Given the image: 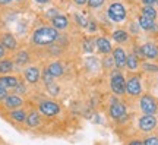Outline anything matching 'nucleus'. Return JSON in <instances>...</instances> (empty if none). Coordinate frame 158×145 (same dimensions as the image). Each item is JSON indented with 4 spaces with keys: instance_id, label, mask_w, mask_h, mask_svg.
Wrapping results in <instances>:
<instances>
[{
    "instance_id": "1",
    "label": "nucleus",
    "mask_w": 158,
    "mask_h": 145,
    "mask_svg": "<svg viewBox=\"0 0 158 145\" xmlns=\"http://www.w3.org/2000/svg\"><path fill=\"white\" fill-rule=\"evenodd\" d=\"M57 38H59V32L53 27H40L32 34V43L40 47L51 45Z\"/></svg>"
},
{
    "instance_id": "2",
    "label": "nucleus",
    "mask_w": 158,
    "mask_h": 145,
    "mask_svg": "<svg viewBox=\"0 0 158 145\" xmlns=\"http://www.w3.org/2000/svg\"><path fill=\"white\" fill-rule=\"evenodd\" d=\"M107 16L111 22H124L126 18H127V11H126V6L120 2H114L108 6L107 9Z\"/></svg>"
},
{
    "instance_id": "3",
    "label": "nucleus",
    "mask_w": 158,
    "mask_h": 145,
    "mask_svg": "<svg viewBox=\"0 0 158 145\" xmlns=\"http://www.w3.org/2000/svg\"><path fill=\"white\" fill-rule=\"evenodd\" d=\"M110 88L116 95L126 94V79L120 72H114L110 76Z\"/></svg>"
},
{
    "instance_id": "4",
    "label": "nucleus",
    "mask_w": 158,
    "mask_h": 145,
    "mask_svg": "<svg viewBox=\"0 0 158 145\" xmlns=\"http://www.w3.org/2000/svg\"><path fill=\"white\" fill-rule=\"evenodd\" d=\"M139 107H141V110L143 114H155V113L158 112L157 100L149 94H145L141 97V100H139Z\"/></svg>"
},
{
    "instance_id": "5",
    "label": "nucleus",
    "mask_w": 158,
    "mask_h": 145,
    "mask_svg": "<svg viewBox=\"0 0 158 145\" xmlns=\"http://www.w3.org/2000/svg\"><path fill=\"white\" fill-rule=\"evenodd\" d=\"M108 114L116 122H123V120H126V117H127V110H126V106H124L123 103L113 101L110 109H108Z\"/></svg>"
},
{
    "instance_id": "6",
    "label": "nucleus",
    "mask_w": 158,
    "mask_h": 145,
    "mask_svg": "<svg viewBox=\"0 0 158 145\" xmlns=\"http://www.w3.org/2000/svg\"><path fill=\"white\" fill-rule=\"evenodd\" d=\"M38 110L41 114H44L47 117H54L60 113V106L57 104L56 101H51V100H43L40 103Z\"/></svg>"
},
{
    "instance_id": "7",
    "label": "nucleus",
    "mask_w": 158,
    "mask_h": 145,
    "mask_svg": "<svg viewBox=\"0 0 158 145\" xmlns=\"http://www.w3.org/2000/svg\"><path fill=\"white\" fill-rule=\"evenodd\" d=\"M126 94H129L130 97H139L142 94V82L138 75L126 79Z\"/></svg>"
},
{
    "instance_id": "8",
    "label": "nucleus",
    "mask_w": 158,
    "mask_h": 145,
    "mask_svg": "<svg viewBox=\"0 0 158 145\" xmlns=\"http://www.w3.org/2000/svg\"><path fill=\"white\" fill-rule=\"evenodd\" d=\"M157 123H158V119L154 114H143V116L139 117L138 120V126L141 129L142 132H152L154 129L157 128Z\"/></svg>"
},
{
    "instance_id": "9",
    "label": "nucleus",
    "mask_w": 158,
    "mask_h": 145,
    "mask_svg": "<svg viewBox=\"0 0 158 145\" xmlns=\"http://www.w3.org/2000/svg\"><path fill=\"white\" fill-rule=\"evenodd\" d=\"M139 54L141 57H145L148 60H154V59H157L158 47L154 43H145L139 47Z\"/></svg>"
},
{
    "instance_id": "10",
    "label": "nucleus",
    "mask_w": 158,
    "mask_h": 145,
    "mask_svg": "<svg viewBox=\"0 0 158 145\" xmlns=\"http://www.w3.org/2000/svg\"><path fill=\"white\" fill-rule=\"evenodd\" d=\"M111 56H113L114 65L117 69H124L126 67V59H127V53L124 51L122 47H116L111 50Z\"/></svg>"
},
{
    "instance_id": "11",
    "label": "nucleus",
    "mask_w": 158,
    "mask_h": 145,
    "mask_svg": "<svg viewBox=\"0 0 158 145\" xmlns=\"http://www.w3.org/2000/svg\"><path fill=\"white\" fill-rule=\"evenodd\" d=\"M23 78L27 79L28 84H37L41 79V70L37 66H29L23 70Z\"/></svg>"
},
{
    "instance_id": "12",
    "label": "nucleus",
    "mask_w": 158,
    "mask_h": 145,
    "mask_svg": "<svg viewBox=\"0 0 158 145\" xmlns=\"http://www.w3.org/2000/svg\"><path fill=\"white\" fill-rule=\"evenodd\" d=\"M95 47H97V50H98V53H101V54H110L111 50H113L111 43L106 37H98L95 40Z\"/></svg>"
},
{
    "instance_id": "13",
    "label": "nucleus",
    "mask_w": 158,
    "mask_h": 145,
    "mask_svg": "<svg viewBox=\"0 0 158 145\" xmlns=\"http://www.w3.org/2000/svg\"><path fill=\"white\" fill-rule=\"evenodd\" d=\"M3 104H5L6 109L15 110V109H19V107L22 106L23 100L19 97V95H7L5 100H3Z\"/></svg>"
},
{
    "instance_id": "14",
    "label": "nucleus",
    "mask_w": 158,
    "mask_h": 145,
    "mask_svg": "<svg viewBox=\"0 0 158 145\" xmlns=\"http://www.w3.org/2000/svg\"><path fill=\"white\" fill-rule=\"evenodd\" d=\"M51 27L59 29H66L69 27V19L64 15H56L54 18H51Z\"/></svg>"
},
{
    "instance_id": "15",
    "label": "nucleus",
    "mask_w": 158,
    "mask_h": 145,
    "mask_svg": "<svg viewBox=\"0 0 158 145\" xmlns=\"http://www.w3.org/2000/svg\"><path fill=\"white\" fill-rule=\"evenodd\" d=\"M18 84H19V79L16 76H12V75H3V76H0V87H3L6 89L15 88Z\"/></svg>"
},
{
    "instance_id": "16",
    "label": "nucleus",
    "mask_w": 158,
    "mask_h": 145,
    "mask_svg": "<svg viewBox=\"0 0 158 145\" xmlns=\"http://www.w3.org/2000/svg\"><path fill=\"white\" fill-rule=\"evenodd\" d=\"M0 43H2V44H3V47H5V49H7V50H15V49L18 47L16 38H15L12 34H9V32H6L5 35H2Z\"/></svg>"
},
{
    "instance_id": "17",
    "label": "nucleus",
    "mask_w": 158,
    "mask_h": 145,
    "mask_svg": "<svg viewBox=\"0 0 158 145\" xmlns=\"http://www.w3.org/2000/svg\"><path fill=\"white\" fill-rule=\"evenodd\" d=\"M25 122H27L28 128H37V126H40V123H41V116H40L38 112H31L27 114Z\"/></svg>"
},
{
    "instance_id": "18",
    "label": "nucleus",
    "mask_w": 158,
    "mask_h": 145,
    "mask_svg": "<svg viewBox=\"0 0 158 145\" xmlns=\"http://www.w3.org/2000/svg\"><path fill=\"white\" fill-rule=\"evenodd\" d=\"M47 70H48L54 78H59V76H62L63 73H64V67H63V65L60 62H53V63L48 65Z\"/></svg>"
},
{
    "instance_id": "19",
    "label": "nucleus",
    "mask_w": 158,
    "mask_h": 145,
    "mask_svg": "<svg viewBox=\"0 0 158 145\" xmlns=\"http://www.w3.org/2000/svg\"><path fill=\"white\" fill-rule=\"evenodd\" d=\"M138 23H139L141 29H143V31H149V32H151L152 27L155 25V21H154V19H149V18H147V16H143V15H141V16L138 18Z\"/></svg>"
},
{
    "instance_id": "20",
    "label": "nucleus",
    "mask_w": 158,
    "mask_h": 145,
    "mask_svg": "<svg viewBox=\"0 0 158 145\" xmlns=\"http://www.w3.org/2000/svg\"><path fill=\"white\" fill-rule=\"evenodd\" d=\"M113 40L118 44H123L126 41H129V31L126 29H116L113 32Z\"/></svg>"
},
{
    "instance_id": "21",
    "label": "nucleus",
    "mask_w": 158,
    "mask_h": 145,
    "mask_svg": "<svg viewBox=\"0 0 158 145\" xmlns=\"http://www.w3.org/2000/svg\"><path fill=\"white\" fill-rule=\"evenodd\" d=\"M141 15H143V16H147V18H149V19H154V21H155L157 16H158V12L154 6L143 5L142 6V9H141Z\"/></svg>"
},
{
    "instance_id": "22",
    "label": "nucleus",
    "mask_w": 158,
    "mask_h": 145,
    "mask_svg": "<svg viewBox=\"0 0 158 145\" xmlns=\"http://www.w3.org/2000/svg\"><path fill=\"white\" fill-rule=\"evenodd\" d=\"M126 67H127L129 70H136V69L139 67V59H138L136 54H133V53L127 54V59H126Z\"/></svg>"
},
{
    "instance_id": "23",
    "label": "nucleus",
    "mask_w": 158,
    "mask_h": 145,
    "mask_svg": "<svg viewBox=\"0 0 158 145\" xmlns=\"http://www.w3.org/2000/svg\"><path fill=\"white\" fill-rule=\"evenodd\" d=\"M9 116H10L12 120H15V122H18V123H22V122H25L27 113L23 112V110H21V109H15V110H10Z\"/></svg>"
},
{
    "instance_id": "24",
    "label": "nucleus",
    "mask_w": 158,
    "mask_h": 145,
    "mask_svg": "<svg viewBox=\"0 0 158 145\" xmlns=\"http://www.w3.org/2000/svg\"><path fill=\"white\" fill-rule=\"evenodd\" d=\"M13 69H15V65H13L12 60H6V59H2V60H0V73L7 75V73H10Z\"/></svg>"
},
{
    "instance_id": "25",
    "label": "nucleus",
    "mask_w": 158,
    "mask_h": 145,
    "mask_svg": "<svg viewBox=\"0 0 158 145\" xmlns=\"http://www.w3.org/2000/svg\"><path fill=\"white\" fill-rule=\"evenodd\" d=\"M29 62V53L28 51H19L16 53V56H15V65L18 66H23V65H27Z\"/></svg>"
},
{
    "instance_id": "26",
    "label": "nucleus",
    "mask_w": 158,
    "mask_h": 145,
    "mask_svg": "<svg viewBox=\"0 0 158 145\" xmlns=\"http://www.w3.org/2000/svg\"><path fill=\"white\" fill-rule=\"evenodd\" d=\"M86 66H88V69H89V70H97L98 67L101 66V63L97 60L95 57H89V59L86 60Z\"/></svg>"
},
{
    "instance_id": "27",
    "label": "nucleus",
    "mask_w": 158,
    "mask_h": 145,
    "mask_svg": "<svg viewBox=\"0 0 158 145\" xmlns=\"http://www.w3.org/2000/svg\"><path fill=\"white\" fill-rule=\"evenodd\" d=\"M104 3H106V0H88L86 2V5H88L89 9H100Z\"/></svg>"
},
{
    "instance_id": "28",
    "label": "nucleus",
    "mask_w": 158,
    "mask_h": 145,
    "mask_svg": "<svg viewBox=\"0 0 158 145\" xmlns=\"http://www.w3.org/2000/svg\"><path fill=\"white\" fill-rule=\"evenodd\" d=\"M45 87H47V89H48V92H50L51 95H54V97L59 95V92H60V88H59V85L57 84H54V81L50 82V84H47Z\"/></svg>"
},
{
    "instance_id": "29",
    "label": "nucleus",
    "mask_w": 158,
    "mask_h": 145,
    "mask_svg": "<svg viewBox=\"0 0 158 145\" xmlns=\"http://www.w3.org/2000/svg\"><path fill=\"white\" fill-rule=\"evenodd\" d=\"M114 65V60H113V56H106L102 59V67H106V69H111Z\"/></svg>"
},
{
    "instance_id": "30",
    "label": "nucleus",
    "mask_w": 158,
    "mask_h": 145,
    "mask_svg": "<svg viewBox=\"0 0 158 145\" xmlns=\"http://www.w3.org/2000/svg\"><path fill=\"white\" fill-rule=\"evenodd\" d=\"M75 19H76V23H79L81 27L86 28V25H88V19H86L84 15H81V13H75Z\"/></svg>"
},
{
    "instance_id": "31",
    "label": "nucleus",
    "mask_w": 158,
    "mask_h": 145,
    "mask_svg": "<svg viewBox=\"0 0 158 145\" xmlns=\"http://www.w3.org/2000/svg\"><path fill=\"white\" fill-rule=\"evenodd\" d=\"M142 67H143V70H147V72H158V65H154V63H142Z\"/></svg>"
},
{
    "instance_id": "32",
    "label": "nucleus",
    "mask_w": 158,
    "mask_h": 145,
    "mask_svg": "<svg viewBox=\"0 0 158 145\" xmlns=\"http://www.w3.org/2000/svg\"><path fill=\"white\" fill-rule=\"evenodd\" d=\"M94 45H95V41L92 43L91 40H85V41H84V50H85V53H92V50H94Z\"/></svg>"
},
{
    "instance_id": "33",
    "label": "nucleus",
    "mask_w": 158,
    "mask_h": 145,
    "mask_svg": "<svg viewBox=\"0 0 158 145\" xmlns=\"http://www.w3.org/2000/svg\"><path fill=\"white\" fill-rule=\"evenodd\" d=\"M53 79H54V76L51 75L47 69H45L44 72H43V81H44V84L47 85V84H50V82H53Z\"/></svg>"
},
{
    "instance_id": "34",
    "label": "nucleus",
    "mask_w": 158,
    "mask_h": 145,
    "mask_svg": "<svg viewBox=\"0 0 158 145\" xmlns=\"http://www.w3.org/2000/svg\"><path fill=\"white\" fill-rule=\"evenodd\" d=\"M13 89H15V92H16V94H25V92H27V88H25V85H23L22 82H19V84H18Z\"/></svg>"
},
{
    "instance_id": "35",
    "label": "nucleus",
    "mask_w": 158,
    "mask_h": 145,
    "mask_svg": "<svg viewBox=\"0 0 158 145\" xmlns=\"http://www.w3.org/2000/svg\"><path fill=\"white\" fill-rule=\"evenodd\" d=\"M145 145H158V138L157 136H149V138H147L145 139V142H143Z\"/></svg>"
},
{
    "instance_id": "36",
    "label": "nucleus",
    "mask_w": 158,
    "mask_h": 145,
    "mask_svg": "<svg viewBox=\"0 0 158 145\" xmlns=\"http://www.w3.org/2000/svg\"><path fill=\"white\" fill-rule=\"evenodd\" d=\"M139 28H141L139 23H130V32L132 34H139Z\"/></svg>"
},
{
    "instance_id": "37",
    "label": "nucleus",
    "mask_w": 158,
    "mask_h": 145,
    "mask_svg": "<svg viewBox=\"0 0 158 145\" xmlns=\"http://www.w3.org/2000/svg\"><path fill=\"white\" fill-rule=\"evenodd\" d=\"M86 28L89 29V32H94V31L97 29L95 22H94V21H88V25H86Z\"/></svg>"
},
{
    "instance_id": "38",
    "label": "nucleus",
    "mask_w": 158,
    "mask_h": 145,
    "mask_svg": "<svg viewBox=\"0 0 158 145\" xmlns=\"http://www.w3.org/2000/svg\"><path fill=\"white\" fill-rule=\"evenodd\" d=\"M7 97V89L3 88V87H0V101H3Z\"/></svg>"
},
{
    "instance_id": "39",
    "label": "nucleus",
    "mask_w": 158,
    "mask_h": 145,
    "mask_svg": "<svg viewBox=\"0 0 158 145\" xmlns=\"http://www.w3.org/2000/svg\"><path fill=\"white\" fill-rule=\"evenodd\" d=\"M5 54H6V49L3 47V44L0 43V60H2V59L5 57Z\"/></svg>"
},
{
    "instance_id": "40",
    "label": "nucleus",
    "mask_w": 158,
    "mask_h": 145,
    "mask_svg": "<svg viewBox=\"0 0 158 145\" xmlns=\"http://www.w3.org/2000/svg\"><path fill=\"white\" fill-rule=\"evenodd\" d=\"M143 5H149V6H154V3H157V0H141Z\"/></svg>"
},
{
    "instance_id": "41",
    "label": "nucleus",
    "mask_w": 158,
    "mask_h": 145,
    "mask_svg": "<svg viewBox=\"0 0 158 145\" xmlns=\"http://www.w3.org/2000/svg\"><path fill=\"white\" fill-rule=\"evenodd\" d=\"M47 15H48V16H51V18H54L56 15H59V13H57L56 9H53V11H48V12H47Z\"/></svg>"
},
{
    "instance_id": "42",
    "label": "nucleus",
    "mask_w": 158,
    "mask_h": 145,
    "mask_svg": "<svg viewBox=\"0 0 158 145\" xmlns=\"http://www.w3.org/2000/svg\"><path fill=\"white\" fill-rule=\"evenodd\" d=\"M73 2L78 6H84V5H86V2H88V0H73Z\"/></svg>"
},
{
    "instance_id": "43",
    "label": "nucleus",
    "mask_w": 158,
    "mask_h": 145,
    "mask_svg": "<svg viewBox=\"0 0 158 145\" xmlns=\"http://www.w3.org/2000/svg\"><path fill=\"white\" fill-rule=\"evenodd\" d=\"M127 145H145V144H143L142 141H130Z\"/></svg>"
},
{
    "instance_id": "44",
    "label": "nucleus",
    "mask_w": 158,
    "mask_h": 145,
    "mask_svg": "<svg viewBox=\"0 0 158 145\" xmlns=\"http://www.w3.org/2000/svg\"><path fill=\"white\" fill-rule=\"evenodd\" d=\"M37 3H40V5H45V3H48L50 0H35Z\"/></svg>"
},
{
    "instance_id": "45",
    "label": "nucleus",
    "mask_w": 158,
    "mask_h": 145,
    "mask_svg": "<svg viewBox=\"0 0 158 145\" xmlns=\"http://www.w3.org/2000/svg\"><path fill=\"white\" fill-rule=\"evenodd\" d=\"M12 0H0V5H9Z\"/></svg>"
},
{
    "instance_id": "46",
    "label": "nucleus",
    "mask_w": 158,
    "mask_h": 145,
    "mask_svg": "<svg viewBox=\"0 0 158 145\" xmlns=\"http://www.w3.org/2000/svg\"><path fill=\"white\" fill-rule=\"evenodd\" d=\"M15 2H22V0H15Z\"/></svg>"
},
{
    "instance_id": "47",
    "label": "nucleus",
    "mask_w": 158,
    "mask_h": 145,
    "mask_svg": "<svg viewBox=\"0 0 158 145\" xmlns=\"http://www.w3.org/2000/svg\"><path fill=\"white\" fill-rule=\"evenodd\" d=\"M157 5H158V0H157Z\"/></svg>"
},
{
    "instance_id": "48",
    "label": "nucleus",
    "mask_w": 158,
    "mask_h": 145,
    "mask_svg": "<svg viewBox=\"0 0 158 145\" xmlns=\"http://www.w3.org/2000/svg\"><path fill=\"white\" fill-rule=\"evenodd\" d=\"M157 59H158V54H157Z\"/></svg>"
}]
</instances>
